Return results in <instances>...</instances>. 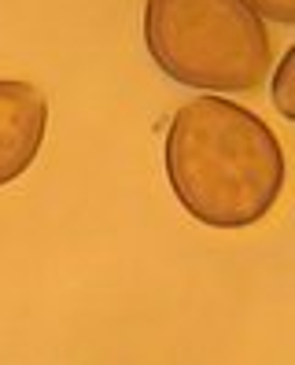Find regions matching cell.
<instances>
[{
  "label": "cell",
  "instance_id": "cell-5",
  "mask_svg": "<svg viewBox=\"0 0 295 365\" xmlns=\"http://www.w3.org/2000/svg\"><path fill=\"white\" fill-rule=\"evenodd\" d=\"M259 15L273 19L281 26H295V0H251Z\"/></svg>",
  "mask_w": 295,
  "mask_h": 365
},
{
  "label": "cell",
  "instance_id": "cell-1",
  "mask_svg": "<svg viewBox=\"0 0 295 365\" xmlns=\"http://www.w3.org/2000/svg\"><path fill=\"white\" fill-rule=\"evenodd\" d=\"M166 178L177 203L210 229L262 222L288 178L284 148L269 125L225 96L177 107L166 130Z\"/></svg>",
  "mask_w": 295,
  "mask_h": 365
},
{
  "label": "cell",
  "instance_id": "cell-4",
  "mask_svg": "<svg viewBox=\"0 0 295 365\" xmlns=\"http://www.w3.org/2000/svg\"><path fill=\"white\" fill-rule=\"evenodd\" d=\"M269 96H273V107H277L288 122H295V45L284 52V59L277 63V71H273Z\"/></svg>",
  "mask_w": 295,
  "mask_h": 365
},
{
  "label": "cell",
  "instance_id": "cell-2",
  "mask_svg": "<svg viewBox=\"0 0 295 365\" xmlns=\"http://www.w3.org/2000/svg\"><path fill=\"white\" fill-rule=\"evenodd\" d=\"M144 45L166 78L200 93H255L273 63L251 0H144Z\"/></svg>",
  "mask_w": 295,
  "mask_h": 365
},
{
  "label": "cell",
  "instance_id": "cell-3",
  "mask_svg": "<svg viewBox=\"0 0 295 365\" xmlns=\"http://www.w3.org/2000/svg\"><path fill=\"white\" fill-rule=\"evenodd\" d=\"M48 130V100L30 81L0 78V188L33 166Z\"/></svg>",
  "mask_w": 295,
  "mask_h": 365
}]
</instances>
